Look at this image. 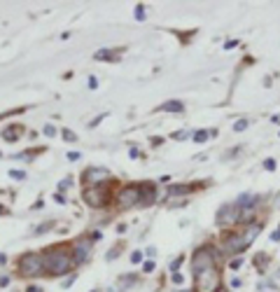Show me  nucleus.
<instances>
[{"label":"nucleus","instance_id":"obj_1","mask_svg":"<svg viewBox=\"0 0 280 292\" xmlns=\"http://www.w3.org/2000/svg\"><path fill=\"white\" fill-rule=\"evenodd\" d=\"M194 266V283L196 292H217L222 290V274L217 269V260H215V250L210 246H203L194 252L192 260Z\"/></svg>","mask_w":280,"mask_h":292},{"label":"nucleus","instance_id":"obj_29","mask_svg":"<svg viewBox=\"0 0 280 292\" xmlns=\"http://www.w3.org/2000/svg\"><path fill=\"white\" fill-rule=\"evenodd\" d=\"M44 134H47V136L51 138V136H56V128L51 126V124H47V126H44Z\"/></svg>","mask_w":280,"mask_h":292},{"label":"nucleus","instance_id":"obj_30","mask_svg":"<svg viewBox=\"0 0 280 292\" xmlns=\"http://www.w3.org/2000/svg\"><path fill=\"white\" fill-rule=\"evenodd\" d=\"M72 283H75V274H72V276H68V278H65V280H63V288H70Z\"/></svg>","mask_w":280,"mask_h":292},{"label":"nucleus","instance_id":"obj_6","mask_svg":"<svg viewBox=\"0 0 280 292\" xmlns=\"http://www.w3.org/2000/svg\"><path fill=\"white\" fill-rule=\"evenodd\" d=\"M91 238H77L75 241V246H72V252H75V257H72V262L75 264H82L89 260V255H91Z\"/></svg>","mask_w":280,"mask_h":292},{"label":"nucleus","instance_id":"obj_9","mask_svg":"<svg viewBox=\"0 0 280 292\" xmlns=\"http://www.w3.org/2000/svg\"><path fill=\"white\" fill-rule=\"evenodd\" d=\"M262 234V222H255V224H248V227L241 232V238H243V243H245V248H250L252 246V241L257 238V236Z\"/></svg>","mask_w":280,"mask_h":292},{"label":"nucleus","instance_id":"obj_10","mask_svg":"<svg viewBox=\"0 0 280 292\" xmlns=\"http://www.w3.org/2000/svg\"><path fill=\"white\" fill-rule=\"evenodd\" d=\"M140 196H143V199H140V206H150L152 201L157 199V190L152 185H143L140 187Z\"/></svg>","mask_w":280,"mask_h":292},{"label":"nucleus","instance_id":"obj_19","mask_svg":"<svg viewBox=\"0 0 280 292\" xmlns=\"http://www.w3.org/2000/svg\"><path fill=\"white\" fill-rule=\"evenodd\" d=\"M51 224H54V222H42L40 227H35V236H37V234H44V232H49Z\"/></svg>","mask_w":280,"mask_h":292},{"label":"nucleus","instance_id":"obj_27","mask_svg":"<svg viewBox=\"0 0 280 292\" xmlns=\"http://www.w3.org/2000/svg\"><path fill=\"white\" fill-rule=\"evenodd\" d=\"M264 168H266V171H273V168H276V159H266Z\"/></svg>","mask_w":280,"mask_h":292},{"label":"nucleus","instance_id":"obj_23","mask_svg":"<svg viewBox=\"0 0 280 292\" xmlns=\"http://www.w3.org/2000/svg\"><path fill=\"white\" fill-rule=\"evenodd\" d=\"M136 19H138V22H143V19H145V8H143V5H138V8H136Z\"/></svg>","mask_w":280,"mask_h":292},{"label":"nucleus","instance_id":"obj_34","mask_svg":"<svg viewBox=\"0 0 280 292\" xmlns=\"http://www.w3.org/2000/svg\"><path fill=\"white\" fill-rule=\"evenodd\" d=\"M143 269L147 271V274H150V271H154V264H152V262H145V266H143Z\"/></svg>","mask_w":280,"mask_h":292},{"label":"nucleus","instance_id":"obj_36","mask_svg":"<svg viewBox=\"0 0 280 292\" xmlns=\"http://www.w3.org/2000/svg\"><path fill=\"white\" fill-rule=\"evenodd\" d=\"M145 255H147V257H154V255H157V250H154V248H147V250H145Z\"/></svg>","mask_w":280,"mask_h":292},{"label":"nucleus","instance_id":"obj_26","mask_svg":"<svg viewBox=\"0 0 280 292\" xmlns=\"http://www.w3.org/2000/svg\"><path fill=\"white\" fill-rule=\"evenodd\" d=\"M131 262H133V264L143 262V252H140V250H138V252H133V255H131Z\"/></svg>","mask_w":280,"mask_h":292},{"label":"nucleus","instance_id":"obj_35","mask_svg":"<svg viewBox=\"0 0 280 292\" xmlns=\"http://www.w3.org/2000/svg\"><path fill=\"white\" fill-rule=\"evenodd\" d=\"M236 40H229V42H227V44H224V47H227V50H234V47H236Z\"/></svg>","mask_w":280,"mask_h":292},{"label":"nucleus","instance_id":"obj_42","mask_svg":"<svg viewBox=\"0 0 280 292\" xmlns=\"http://www.w3.org/2000/svg\"><path fill=\"white\" fill-rule=\"evenodd\" d=\"M0 213H5V208H2V206H0Z\"/></svg>","mask_w":280,"mask_h":292},{"label":"nucleus","instance_id":"obj_40","mask_svg":"<svg viewBox=\"0 0 280 292\" xmlns=\"http://www.w3.org/2000/svg\"><path fill=\"white\" fill-rule=\"evenodd\" d=\"M108 292H119V290H117V288H108Z\"/></svg>","mask_w":280,"mask_h":292},{"label":"nucleus","instance_id":"obj_28","mask_svg":"<svg viewBox=\"0 0 280 292\" xmlns=\"http://www.w3.org/2000/svg\"><path fill=\"white\" fill-rule=\"evenodd\" d=\"M187 136H189V131H175L173 138H175V140H182V138H187Z\"/></svg>","mask_w":280,"mask_h":292},{"label":"nucleus","instance_id":"obj_41","mask_svg":"<svg viewBox=\"0 0 280 292\" xmlns=\"http://www.w3.org/2000/svg\"><path fill=\"white\" fill-rule=\"evenodd\" d=\"M173 292H192V290H173Z\"/></svg>","mask_w":280,"mask_h":292},{"label":"nucleus","instance_id":"obj_4","mask_svg":"<svg viewBox=\"0 0 280 292\" xmlns=\"http://www.w3.org/2000/svg\"><path fill=\"white\" fill-rule=\"evenodd\" d=\"M117 204H119V208H133L140 204V187L138 185H126L119 190V194H117Z\"/></svg>","mask_w":280,"mask_h":292},{"label":"nucleus","instance_id":"obj_25","mask_svg":"<svg viewBox=\"0 0 280 292\" xmlns=\"http://www.w3.org/2000/svg\"><path fill=\"white\" fill-rule=\"evenodd\" d=\"M241 264H243V257H236V260H231L229 266L231 269H241Z\"/></svg>","mask_w":280,"mask_h":292},{"label":"nucleus","instance_id":"obj_39","mask_svg":"<svg viewBox=\"0 0 280 292\" xmlns=\"http://www.w3.org/2000/svg\"><path fill=\"white\" fill-rule=\"evenodd\" d=\"M26 292H40V288H35V285H30V288H28V290H26Z\"/></svg>","mask_w":280,"mask_h":292},{"label":"nucleus","instance_id":"obj_22","mask_svg":"<svg viewBox=\"0 0 280 292\" xmlns=\"http://www.w3.org/2000/svg\"><path fill=\"white\" fill-rule=\"evenodd\" d=\"M182 260H185V257H178V260H173V262H171V271H173V274H178V269H180V264H182Z\"/></svg>","mask_w":280,"mask_h":292},{"label":"nucleus","instance_id":"obj_5","mask_svg":"<svg viewBox=\"0 0 280 292\" xmlns=\"http://www.w3.org/2000/svg\"><path fill=\"white\" fill-rule=\"evenodd\" d=\"M215 222L220 224V227H227V224H236V222H241V208H238L236 204H227V206L220 208V213H217Z\"/></svg>","mask_w":280,"mask_h":292},{"label":"nucleus","instance_id":"obj_14","mask_svg":"<svg viewBox=\"0 0 280 292\" xmlns=\"http://www.w3.org/2000/svg\"><path fill=\"white\" fill-rule=\"evenodd\" d=\"M210 134H213V131H208V128H199V131L192 134V138H194V142H206Z\"/></svg>","mask_w":280,"mask_h":292},{"label":"nucleus","instance_id":"obj_7","mask_svg":"<svg viewBox=\"0 0 280 292\" xmlns=\"http://www.w3.org/2000/svg\"><path fill=\"white\" fill-rule=\"evenodd\" d=\"M108 178H110V173L105 171V168H98V166H91V168H86V171H84V180L91 187H98L101 182H105Z\"/></svg>","mask_w":280,"mask_h":292},{"label":"nucleus","instance_id":"obj_3","mask_svg":"<svg viewBox=\"0 0 280 292\" xmlns=\"http://www.w3.org/2000/svg\"><path fill=\"white\" fill-rule=\"evenodd\" d=\"M19 269H21V274H26V276H42L44 274V257L42 255H35V252H30V255H23L21 260H19Z\"/></svg>","mask_w":280,"mask_h":292},{"label":"nucleus","instance_id":"obj_38","mask_svg":"<svg viewBox=\"0 0 280 292\" xmlns=\"http://www.w3.org/2000/svg\"><path fill=\"white\" fill-rule=\"evenodd\" d=\"M271 238H273V241H278V243H280V229H278V232H273Z\"/></svg>","mask_w":280,"mask_h":292},{"label":"nucleus","instance_id":"obj_21","mask_svg":"<svg viewBox=\"0 0 280 292\" xmlns=\"http://www.w3.org/2000/svg\"><path fill=\"white\" fill-rule=\"evenodd\" d=\"M19 131H21V128H7L2 136H5V138H9V140H14L16 136H19Z\"/></svg>","mask_w":280,"mask_h":292},{"label":"nucleus","instance_id":"obj_11","mask_svg":"<svg viewBox=\"0 0 280 292\" xmlns=\"http://www.w3.org/2000/svg\"><path fill=\"white\" fill-rule=\"evenodd\" d=\"M257 204H259V196H255V194H241L236 199L238 208H255Z\"/></svg>","mask_w":280,"mask_h":292},{"label":"nucleus","instance_id":"obj_33","mask_svg":"<svg viewBox=\"0 0 280 292\" xmlns=\"http://www.w3.org/2000/svg\"><path fill=\"white\" fill-rule=\"evenodd\" d=\"M68 185H70V180H61V182H58V190H68Z\"/></svg>","mask_w":280,"mask_h":292},{"label":"nucleus","instance_id":"obj_12","mask_svg":"<svg viewBox=\"0 0 280 292\" xmlns=\"http://www.w3.org/2000/svg\"><path fill=\"white\" fill-rule=\"evenodd\" d=\"M159 110H161V112H182L185 106H182L180 100H168V103H164V106H159Z\"/></svg>","mask_w":280,"mask_h":292},{"label":"nucleus","instance_id":"obj_2","mask_svg":"<svg viewBox=\"0 0 280 292\" xmlns=\"http://www.w3.org/2000/svg\"><path fill=\"white\" fill-rule=\"evenodd\" d=\"M70 264H72L70 252L65 248H54L44 255V266H47L51 276H63L65 271H70Z\"/></svg>","mask_w":280,"mask_h":292},{"label":"nucleus","instance_id":"obj_32","mask_svg":"<svg viewBox=\"0 0 280 292\" xmlns=\"http://www.w3.org/2000/svg\"><path fill=\"white\" fill-rule=\"evenodd\" d=\"M117 255H119V248H112L110 250V255H108V260H115Z\"/></svg>","mask_w":280,"mask_h":292},{"label":"nucleus","instance_id":"obj_24","mask_svg":"<svg viewBox=\"0 0 280 292\" xmlns=\"http://www.w3.org/2000/svg\"><path fill=\"white\" fill-rule=\"evenodd\" d=\"M9 178H14V180H23V178H26V173H23V171H9Z\"/></svg>","mask_w":280,"mask_h":292},{"label":"nucleus","instance_id":"obj_37","mask_svg":"<svg viewBox=\"0 0 280 292\" xmlns=\"http://www.w3.org/2000/svg\"><path fill=\"white\" fill-rule=\"evenodd\" d=\"M68 159H70V162H77L79 154H77V152H70V154H68Z\"/></svg>","mask_w":280,"mask_h":292},{"label":"nucleus","instance_id":"obj_13","mask_svg":"<svg viewBox=\"0 0 280 292\" xmlns=\"http://www.w3.org/2000/svg\"><path fill=\"white\" fill-rule=\"evenodd\" d=\"M117 54H119V50H98L93 56L98 58V61H101V58H105V61H115Z\"/></svg>","mask_w":280,"mask_h":292},{"label":"nucleus","instance_id":"obj_20","mask_svg":"<svg viewBox=\"0 0 280 292\" xmlns=\"http://www.w3.org/2000/svg\"><path fill=\"white\" fill-rule=\"evenodd\" d=\"M63 138H65V142H75V140H77V136L72 134L70 128H63Z\"/></svg>","mask_w":280,"mask_h":292},{"label":"nucleus","instance_id":"obj_8","mask_svg":"<svg viewBox=\"0 0 280 292\" xmlns=\"http://www.w3.org/2000/svg\"><path fill=\"white\" fill-rule=\"evenodd\" d=\"M82 196H84V201L91 208H101L103 204H105V194H103L101 187H86Z\"/></svg>","mask_w":280,"mask_h":292},{"label":"nucleus","instance_id":"obj_31","mask_svg":"<svg viewBox=\"0 0 280 292\" xmlns=\"http://www.w3.org/2000/svg\"><path fill=\"white\" fill-rule=\"evenodd\" d=\"M96 86H98V80L91 75V78H89V89H96Z\"/></svg>","mask_w":280,"mask_h":292},{"label":"nucleus","instance_id":"obj_18","mask_svg":"<svg viewBox=\"0 0 280 292\" xmlns=\"http://www.w3.org/2000/svg\"><path fill=\"white\" fill-rule=\"evenodd\" d=\"M248 126H250V120H238L236 124H234V131H236V134H241V131H245Z\"/></svg>","mask_w":280,"mask_h":292},{"label":"nucleus","instance_id":"obj_16","mask_svg":"<svg viewBox=\"0 0 280 292\" xmlns=\"http://www.w3.org/2000/svg\"><path fill=\"white\" fill-rule=\"evenodd\" d=\"M138 276H122L119 278V285H122V290H126V288H131V285H136Z\"/></svg>","mask_w":280,"mask_h":292},{"label":"nucleus","instance_id":"obj_43","mask_svg":"<svg viewBox=\"0 0 280 292\" xmlns=\"http://www.w3.org/2000/svg\"><path fill=\"white\" fill-rule=\"evenodd\" d=\"M217 292H227V290H224V288H222V290H217Z\"/></svg>","mask_w":280,"mask_h":292},{"label":"nucleus","instance_id":"obj_17","mask_svg":"<svg viewBox=\"0 0 280 292\" xmlns=\"http://www.w3.org/2000/svg\"><path fill=\"white\" fill-rule=\"evenodd\" d=\"M259 292H276V283L273 280H262L259 283Z\"/></svg>","mask_w":280,"mask_h":292},{"label":"nucleus","instance_id":"obj_15","mask_svg":"<svg viewBox=\"0 0 280 292\" xmlns=\"http://www.w3.org/2000/svg\"><path fill=\"white\" fill-rule=\"evenodd\" d=\"M187 192H192V185H178L168 190V196H180V194H187Z\"/></svg>","mask_w":280,"mask_h":292}]
</instances>
